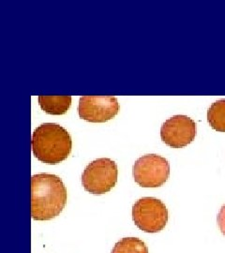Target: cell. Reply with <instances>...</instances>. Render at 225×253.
Instances as JSON below:
<instances>
[{"label": "cell", "mask_w": 225, "mask_h": 253, "mask_svg": "<svg viewBox=\"0 0 225 253\" xmlns=\"http://www.w3.org/2000/svg\"><path fill=\"white\" fill-rule=\"evenodd\" d=\"M67 189L61 178L51 173H38L31 178V216L35 220H50L59 216L67 204Z\"/></svg>", "instance_id": "6da1fadb"}, {"label": "cell", "mask_w": 225, "mask_h": 253, "mask_svg": "<svg viewBox=\"0 0 225 253\" xmlns=\"http://www.w3.org/2000/svg\"><path fill=\"white\" fill-rule=\"evenodd\" d=\"M32 152L46 164H58L68 159L72 152V137L63 126L45 123L38 126L31 138Z\"/></svg>", "instance_id": "7a4b0ae2"}, {"label": "cell", "mask_w": 225, "mask_h": 253, "mask_svg": "<svg viewBox=\"0 0 225 253\" xmlns=\"http://www.w3.org/2000/svg\"><path fill=\"white\" fill-rule=\"evenodd\" d=\"M118 169L111 159H98L90 163L82 174L84 189L92 194H104L117 185Z\"/></svg>", "instance_id": "3957f363"}, {"label": "cell", "mask_w": 225, "mask_h": 253, "mask_svg": "<svg viewBox=\"0 0 225 253\" xmlns=\"http://www.w3.org/2000/svg\"><path fill=\"white\" fill-rule=\"evenodd\" d=\"M168 210L161 200L153 197L139 199L133 208L135 225L145 233L162 231L168 222Z\"/></svg>", "instance_id": "277c9868"}, {"label": "cell", "mask_w": 225, "mask_h": 253, "mask_svg": "<svg viewBox=\"0 0 225 253\" xmlns=\"http://www.w3.org/2000/svg\"><path fill=\"white\" fill-rule=\"evenodd\" d=\"M135 182L143 188H158L168 180L170 164L157 154H147L139 158L133 169Z\"/></svg>", "instance_id": "5b68a950"}, {"label": "cell", "mask_w": 225, "mask_h": 253, "mask_svg": "<svg viewBox=\"0 0 225 253\" xmlns=\"http://www.w3.org/2000/svg\"><path fill=\"white\" fill-rule=\"evenodd\" d=\"M197 133L193 119L186 116H175L167 119L161 128V138L172 148H182L189 145Z\"/></svg>", "instance_id": "8992f818"}, {"label": "cell", "mask_w": 225, "mask_h": 253, "mask_svg": "<svg viewBox=\"0 0 225 253\" xmlns=\"http://www.w3.org/2000/svg\"><path fill=\"white\" fill-rule=\"evenodd\" d=\"M118 111L119 104L116 97L84 96L79 100V117L92 123L109 121L117 116Z\"/></svg>", "instance_id": "52a82bcc"}, {"label": "cell", "mask_w": 225, "mask_h": 253, "mask_svg": "<svg viewBox=\"0 0 225 253\" xmlns=\"http://www.w3.org/2000/svg\"><path fill=\"white\" fill-rule=\"evenodd\" d=\"M38 100L42 110L53 116L66 114L72 105L71 96H39Z\"/></svg>", "instance_id": "ba28073f"}, {"label": "cell", "mask_w": 225, "mask_h": 253, "mask_svg": "<svg viewBox=\"0 0 225 253\" xmlns=\"http://www.w3.org/2000/svg\"><path fill=\"white\" fill-rule=\"evenodd\" d=\"M207 121L213 129L225 132V100H217L207 111Z\"/></svg>", "instance_id": "9c48e42d"}, {"label": "cell", "mask_w": 225, "mask_h": 253, "mask_svg": "<svg viewBox=\"0 0 225 253\" xmlns=\"http://www.w3.org/2000/svg\"><path fill=\"white\" fill-rule=\"evenodd\" d=\"M111 253H148V249L139 238L125 237L114 246Z\"/></svg>", "instance_id": "30bf717a"}, {"label": "cell", "mask_w": 225, "mask_h": 253, "mask_svg": "<svg viewBox=\"0 0 225 253\" xmlns=\"http://www.w3.org/2000/svg\"><path fill=\"white\" fill-rule=\"evenodd\" d=\"M217 220H218V224H219L221 232L225 236V205L221 208V210H220V212L218 214Z\"/></svg>", "instance_id": "8fae6325"}]
</instances>
